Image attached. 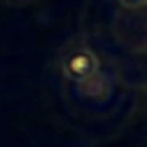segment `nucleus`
<instances>
[{
  "label": "nucleus",
  "instance_id": "obj_1",
  "mask_svg": "<svg viewBox=\"0 0 147 147\" xmlns=\"http://www.w3.org/2000/svg\"><path fill=\"white\" fill-rule=\"evenodd\" d=\"M63 76L71 82L82 84L97 75L99 71V58L88 47H78L67 54L61 63Z\"/></svg>",
  "mask_w": 147,
  "mask_h": 147
},
{
  "label": "nucleus",
  "instance_id": "obj_2",
  "mask_svg": "<svg viewBox=\"0 0 147 147\" xmlns=\"http://www.w3.org/2000/svg\"><path fill=\"white\" fill-rule=\"evenodd\" d=\"M117 2L123 7H127V9H140V7L145 6L147 0H117Z\"/></svg>",
  "mask_w": 147,
  "mask_h": 147
}]
</instances>
